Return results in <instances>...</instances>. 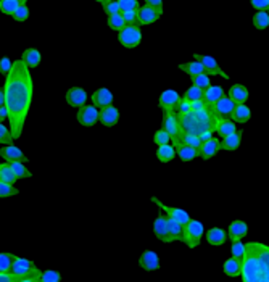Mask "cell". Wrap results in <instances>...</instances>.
Instances as JSON below:
<instances>
[{"instance_id": "cell-1", "label": "cell", "mask_w": 269, "mask_h": 282, "mask_svg": "<svg viewBox=\"0 0 269 282\" xmlns=\"http://www.w3.org/2000/svg\"><path fill=\"white\" fill-rule=\"evenodd\" d=\"M29 66L23 60H16L10 74L5 78V106L8 108V121L15 139H20L32 103V76Z\"/></svg>"}, {"instance_id": "cell-2", "label": "cell", "mask_w": 269, "mask_h": 282, "mask_svg": "<svg viewBox=\"0 0 269 282\" xmlns=\"http://www.w3.org/2000/svg\"><path fill=\"white\" fill-rule=\"evenodd\" d=\"M242 264L243 282H269V247L248 242Z\"/></svg>"}, {"instance_id": "cell-3", "label": "cell", "mask_w": 269, "mask_h": 282, "mask_svg": "<svg viewBox=\"0 0 269 282\" xmlns=\"http://www.w3.org/2000/svg\"><path fill=\"white\" fill-rule=\"evenodd\" d=\"M177 118L185 134H195L200 136L207 131L216 132L218 128V118L211 110V106L200 111H189V113H177Z\"/></svg>"}, {"instance_id": "cell-4", "label": "cell", "mask_w": 269, "mask_h": 282, "mask_svg": "<svg viewBox=\"0 0 269 282\" xmlns=\"http://www.w3.org/2000/svg\"><path fill=\"white\" fill-rule=\"evenodd\" d=\"M161 129H165L168 134L171 136V144L174 147L182 144V137H184V129L181 126V123H179L177 118V113L176 111H171V110H165L163 111V120H161Z\"/></svg>"}, {"instance_id": "cell-5", "label": "cell", "mask_w": 269, "mask_h": 282, "mask_svg": "<svg viewBox=\"0 0 269 282\" xmlns=\"http://www.w3.org/2000/svg\"><path fill=\"white\" fill-rule=\"evenodd\" d=\"M118 40L126 48H136L142 40L141 24H127L124 29H121L118 32Z\"/></svg>"}, {"instance_id": "cell-6", "label": "cell", "mask_w": 269, "mask_h": 282, "mask_svg": "<svg viewBox=\"0 0 269 282\" xmlns=\"http://www.w3.org/2000/svg\"><path fill=\"white\" fill-rule=\"evenodd\" d=\"M205 234V228L200 221L197 219H190L187 224L184 226V242L189 248L198 247L201 242V237Z\"/></svg>"}, {"instance_id": "cell-7", "label": "cell", "mask_w": 269, "mask_h": 282, "mask_svg": "<svg viewBox=\"0 0 269 282\" xmlns=\"http://www.w3.org/2000/svg\"><path fill=\"white\" fill-rule=\"evenodd\" d=\"M76 120L79 124L86 128H92L97 121H100V111L97 110L95 105H84L78 110Z\"/></svg>"}, {"instance_id": "cell-8", "label": "cell", "mask_w": 269, "mask_h": 282, "mask_svg": "<svg viewBox=\"0 0 269 282\" xmlns=\"http://www.w3.org/2000/svg\"><path fill=\"white\" fill-rule=\"evenodd\" d=\"M235 105L237 103H235L229 95H224L221 100H218L213 106H211V110H213L218 120H229V118H232Z\"/></svg>"}, {"instance_id": "cell-9", "label": "cell", "mask_w": 269, "mask_h": 282, "mask_svg": "<svg viewBox=\"0 0 269 282\" xmlns=\"http://www.w3.org/2000/svg\"><path fill=\"white\" fill-rule=\"evenodd\" d=\"M195 60L201 62V65L205 66V71L210 74V76H223L224 79H229V76L221 70V66L218 65L216 58L215 57H210V55H201V53H195L193 55Z\"/></svg>"}, {"instance_id": "cell-10", "label": "cell", "mask_w": 269, "mask_h": 282, "mask_svg": "<svg viewBox=\"0 0 269 282\" xmlns=\"http://www.w3.org/2000/svg\"><path fill=\"white\" fill-rule=\"evenodd\" d=\"M181 95L177 94V90L174 89H166L163 90L161 95H160V100H158V106L165 111V110H171V111H176L177 110V105L181 102Z\"/></svg>"}, {"instance_id": "cell-11", "label": "cell", "mask_w": 269, "mask_h": 282, "mask_svg": "<svg viewBox=\"0 0 269 282\" xmlns=\"http://www.w3.org/2000/svg\"><path fill=\"white\" fill-rule=\"evenodd\" d=\"M152 202L155 203V205H158L160 208L165 211L169 218H174L176 221H179L181 222V224H187V222H189L192 218H190V214L187 213V211H184V210H181V208H174V206H168V205H165L163 202H160L157 197H152Z\"/></svg>"}, {"instance_id": "cell-12", "label": "cell", "mask_w": 269, "mask_h": 282, "mask_svg": "<svg viewBox=\"0 0 269 282\" xmlns=\"http://www.w3.org/2000/svg\"><path fill=\"white\" fill-rule=\"evenodd\" d=\"M163 15V10H158V8L150 7V5H144L139 8V24L141 26H149V24L157 23Z\"/></svg>"}, {"instance_id": "cell-13", "label": "cell", "mask_w": 269, "mask_h": 282, "mask_svg": "<svg viewBox=\"0 0 269 282\" xmlns=\"http://www.w3.org/2000/svg\"><path fill=\"white\" fill-rule=\"evenodd\" d=\"M153 234L158 240L169 244V231H168V216L166 213H160L153 221Z\"/></svg>"}, {"instance_id": "cell-14", "label": "cell", "mask_w": 269, "mask_h": 282, "mask_svg": "<svg viewBox=\"0 0 269 282\" xmlns=\"http://www.w3.org/2000/svg\"><path fill=\"white\" fill-rule=\"evenodd\" d=\"M36 268V264L34 261H31V260H26V258H16L15 263H13V266H12V272L16 276V280L18 282H23V279L26 277L29 272Z\"/></svg>"}, {"instance_id": "cell-15", "label": "cell", "mask_w": 269, "mask_h": 282, "mask_svg": "<svg viewBox=\"0 0 269 282\" xmlns=\"http://www.w3.org/2000/svg\"><path fill=\"white\" fill-rule=\"evenodd\" d=\"M64 98H66V103L73 106V108H81L87 102V92L83 87H71L68 89Z\"/></svg>"}, {"instance_id": "cell-16", "label": "cell", "mask_w": 269, "mask_h": 282, "mask_svg": "<svg viewBox=\"0 0 269 282\" xmlns=\"http://www.w3.org/2000/svg\"><path fill=\"white\" fill-rule=\"evenodd\" d=\"M0 156H2L4 160H7L8 163H12V161H23V163H26L28 161V156L23 153L21 148L15 147L13 144L12 145H4L2 148H0Z\"/></svg>"}, {"instance_id": "cell-17", "label": "cell", "mask_w": 269, "mask_h": 282, "mask_svg": "<svg viewBox=\"0 0 269 282\" xmlns=\"http://www.w3.org/2000/svg\"><path fill=\"white\" fill-rule=\"evenodd\" d=\"M139 266H141L142 269H145V271H149V272L160 269V258H158V255L155 253L153 250H145L141 255V258H139Z\"/></svg>"}, {"instance_id": "cell-18", "label": "cell", "mask_w": 269, "mask_h": 282, "mask_svg": "<svg viewBox=\"0 0 269 282\" xmlns=\"http://www.w3.org/2000/svg\"><path fill=\"white\" fill-rule=\"evenodd\" d=\"M119 121V111L116 106L108 105L100 108V123L107 128H113Z\"/></svg>"}, {"instance_id": "cell-19", "label": "cell", "mask_w": 269, "mask_h": 282, "mask_svg": "<svg viewBox=\"0 0 269 282\" xmlns=\"http://www.w3.org/2000/svg\"><path fill=\"white\" fill-rule=\"evenodd\" d=\"M221 150V140H218L216 137H211L207 142H203L200 147V156L203 160H210L216 156V153Z\"/></svg>"}, {"instance_id": "cell-20", "label": "cell", "mask_w": 269, "mask_h": 282, "mask_svg": "<svg viewBox=\"0 0 269 282\" xmlns=\"http://www.w3.org/2000/svg\"><path fill=\"white\" fill-rule=\"evenodd\" d=\"M92 103L97 106V108H103V106H108L113 103V94L111 90L107 87H100L97 89L92 94Z\"/></svg>"}, {"instance_id": "cell-21", "label": "cell", "mask_w": 269, "mask_h": 282, "mask_svg": "<svg viewBox=\"0 0 269 282\" xmlns=\"http://www.w3.org/2000/svg\"><path fill=\"white\" fill-rule=\"evenodd\" d=\"M205 236H207V240H208V244L210 245H213V247H221L226 244V240H227V231L221 229V228H211L210 231L205 232Z\"/></svg>"}, {"instance_id": "cell-22", "label": "cell", "mask_w": 269, "mask_h": 282, "mask_svg": "<svg viewBox=\"0 0 269 282\" xmlns=\"http://www.w3.org/2000/svg\"><path fill=\"white\" fill-rule=\"evenodd\" d=\"M247 232H248L247 222L234 221V222H231L229 229H227V236H229V239L232 240V242H235V240H242L243 237H245Z\"/></svg>"}, {"instance_id": "cell-23", "label": "cell", "mask_w": 269, "mask_h": 282, "mask_svg": "<svg viewBox=\"0 0 269 282\" xmlns=\"http://www.w3.org/2000/svg\"><path fill=\"white\" fill-rule=\"evenodd\" d=\"M168 231H169V244L177 242V240H182L184 242V224H181V222L176 221L174 218L168 216Z\"/></svg>"}, {"instance_id": "cell-24", "label": "cell", "mask_w": 269, "mask_h": 282, "mask_svg": "<svg viewBox=\"0 0 269 282\" xmlns=\"http://www.w3.org/2000/svg\"><path fill=\"white\" fill-rule=\"evenodd\" d=\"M242 136H243L242 131H235L234 134L223 137L221 148H223V150H227V152L237 150V148L240 147V144H242Z\"/></svg>"}, {"instance_id": "cell-25", "label": "cell", "mask_w": 269, "mask_h": 282, "mask_svg": "<svg viewBox=\"0 0 269 282\" xmlns=\"http://www.w3.org/2000/svg\"><path fill=\"white\" fill-rule=\"evenodd\" d=\"M242 264H243L242 260H239V258H235V256H232V258H229V260L224 261L223 271H224L229 277L242 276Z\"/></svg>"}, {"instance_id": "cell-26", "label": "cell", "mask_w": 269, "mask_h": 282, "mask_svg": "<svg viewBox=\"0 0 269 282\" xmlns=\"http://www.w3.org/2000/svg\"><path fill=\"white\" fill-rule=\"evenodd\" d=\"M229 97L232 98L235 103L239 105V103H245L248 100L250 92H248V89L243 86V84H234L229 89Z\"/></svg>"}, {"instance_id": "cell-27", "label": "cell", "mask_w": 269, "mask_h": 282, "mask_svg": "<svg viewBox=\"0 0 269 282\" xmlns=\"http://www.w3.org/2000/svg\"><path fill=\"white\" fill-rule=\"evenodd\" d=\"M176 153H177V156L182 161H192L193 158L200 156V150H198V148H193V147L185 145V144L176 145Z\"/></svg>"}, {"instance_id": "cell-28", "label": "cell", "mask_w": 269, "mask_h": 282, "mask_svg": "<svg viewBox=\"0 0 269 282\" xmlns=\"http://www.w3.org/2000/svg\"><path fill=\"white\" fill-rule=\"evenodd\" d=\"M21 60L26 63L29 68H37V66L40 65V62H42V55H40V52L37 50V48H26V50L23 52V57Z\"/></svg>"}, {"instance_id": "cell-29", "label": "cell", "mask_w": 269, "mask_h": 282, "mask_svg": "<svg viewBox=\"0 0 269 282\" xmlns=\"http://www.w3.org/2000/svg\"><path fill=\"white\" fill-rule=\"evenodd\" d=\"M226 95L224 89L219 87V86H210L205 90V97H203V100H205L210 106H213L218 100H221V98Z\"/></svg>"}, {"instance_id": "cell-30", "label": "cell", "mask_w": 269, "mask_h": 282, "mask_svg": "<svg viewBox=\"0 0 269 282\" xmlns=\"http://www.w3.org/2000/svg\"><path fill=\"white\" fill-rule=\"evenodd\" d=\"M174 156H177L176 153V147L173 144H166V145H160L157 148V158L161 163H168V161H173Z\"/></svg>"}, {"instance_id": "cell-31", "label": "cell", "mask_w": 269, "mask_h": 282, "mask_svg": "<svg viewBox=\"0 0 269 282\" xmlns=\"http://www.w3.org/2000/svg\"><path fill=\"white\" fill-rule=\"evenodd\" d=\"M179 70L184 71L185 74H189V76H197V74L201 73H207L205 71V66L201 65V62L198 60H193V62H187V63H181L177 66Z\"/></svg>"}, {"instance_id": "cell-32", "label": "cell", "mask_w": 269, "mask_h": 282, "mask_svg": "<svg viewBox=\"0 0 269 282\" xmlns=\"http://www.w3.org/2000/svg\"><path fill=\"white\" fill-rule=\"evenodd\" d=\"M250 118H251V110L248 108V106H247L245 103L235 105V110H234V113H232V120H234L235 123L243 124V123H247Z\"/></svg>"}, {"instance_id": "cell-33", "label": "cell", "mask_w": 269, "mask_h": 282, "mask_svg": "<svg viewBox=\"0 0 269 282\" xmlns=\"http://www.w3.org/2000/svg\"><path fill=\"white\" fill-rule=\"evenodd\" d=\"M20 178L16 176L10 163H2L0 164V182H8V184H15Z\"/></svg>"}, {"instance_id": "cell-34", "label": "cell", "mask_w": 269, "mask_h": 282, "mask_svg": "<svg viewBox=\"0 0 269 282\" xmlns=\"http://www.w3.org/2000/svg\"><path fill=\"white\" fill-rule=\"evenodd\" d=\"M237 131V128H235V121L232 118L229 120H219L218 121V128H216V132L221 137H226V136H231L234 134V132Z\"/></svg>"}, {"instance_id": "cell-35", "label": "cell", "mask_w": 269, "mask_h": 282, "mask_svg": "<svg viewBox=\"0 0 269 282\" xmlns=\"http://www.w3.org/2000/svg\"><path fill=\"white\" fill-rule=\"evenodd\" d=\"M21 5H24L23 0H0V12L4 15L13 16V13L18 10Z\"/></svg>"}, {"instance_id": "cell-36", "label": "cell", "mask_w": 269, "mask_h": 282, "mask_svg": "<svg viewBox=\"0 0 269 282\" xmlns=\"http://www.w3.org/2000/svg\"><path fill=\"white\" fill-rule=\"evenodd\" d=\"M253 26L259 31H264L269 28V12L267 10H259L253 15Z\"/></svg>"}, {"instance_id": "cell-37", "label": "cell", "mask_w": 269, "mask_h": 282, "mask_svg": "<svg viewBox=\"0 0 269 282\" xmlns=\"http://www.w3.org/2000/svg\"><path fill=\"white\" fill-rule=\"evenodd\" d=\"M107 21H108V26L113 29V31H121L124 29L127 24H126V20L123 13H116V15H111V16H107Z\"/></svg>"}, {"instance_id": "cell-38", "label": "cell", "mask_w": 269, "mask_h": 282, "mask_svg": "<svg viewBox=\"0 0 269 282\" xmlns=\"http://www.w3.org/2000/svg\"><path fill=\"white\" fill-rule=\"evenodd\" d=\"M16 258H18V256L13 253H0V272L10 271Z\"/></svg>"}, {"instance_id": "cell-39", "label": "cell", "mask_w": 269, "mask_h": 282, "mask_svg": "<svg viewBox=\"0 0 269 282\" xmlns=\"http://www.w3.org/2000/svg\"><path fill=\"white\" fill-rule=\"evenodd\" d=\"M205 97V90L197 87V86H190L189 89L185 90V94H184V98H187L189 102H195V100H201V98Z\"/></svg>"}, {"instance_id": "cell-40", "label": "cell", "mask_w": 269, "mask_h": 282, "mask_svg": "<svg viewBox=\"0 0 269 282\" xmlns=\"http://www.w3.org/2000/svg\"><path fill=\"white\" fill-rule=\"evenodd\" d=\"M190 81H192L193 86H197V87H200L203 90H207L211 86L208 73H201V74H197V76H190Z\"/></svg>"}, {"instance_id": "cell-41", "label": "cell", "mask_w": 269, "mask_h": 282, "mask_svg": "<svg viewBox=\"0 0 269 282\" xmlns=\"http://www.w3.org/2000/svg\"><path fill=\"white\" fill-rule=\"evenodd\" d=\"M10 164H12L13 171L16 173V176H18L20 179H28V178L32 176V173L26 166H24L23 161H12Z\"/></svg>"}, {"instance_id": "cell-42", "label": "cell", "mask_w": 269, "mask_h": 282, "mask_svg": "<svg viewBox=\"0 0 269 282\" xmlns=\"http://www.w3.org/2000/svg\"><path fill=\"white\" fill-rule=\"evenodd\" d=\"M13 132L10 128L4 126V123L0 124V142H2V145H12L13 144Z\"/></svg>"}, {"instance_id": "cell-43", "label": "cell", "mask_w": 269, "mask_h": 282, "mask_svg": "<svg viewBox=\"0 0 269 282\" xmlns=\"http://www.w3.org/2000/svg\"><path fill=\"white\" fill-rule=\"evenodd\" d=\"M245 250H247V245L242 244V240H235L232 242V247H231V253L235 258H239L243 261V256H245Z\"/></svg>"}, {"instance_id": "cell-44", "label": "cell", "mask_w": 269, "mask_h": 282, "mask_svg": "<svg viewBox=\"0 0 269 282\" xmlns=\"http://www.w3.org/2000/svg\"><path fill=\"white\" fill-rule=\"evenodd\" d=\"M20 190L16 189L13 184H8V182H0V197L7 198V197H13V195H18Z\"/></svg>"}, {"instance_id": "cell-45", "label": "cell", "mask_w": 269, "mask_h": 282, "mask_svg": "<svg viewBox=\"0 0 269 282\" xmlns=\"http://www.w3.org/2000/svg\"><path fill=\"white\" fill-rule=\"evenodd\" d=\"M153 142L157 144L158 147L160 145H166V144L171 142V136L168 134L165 129H158L157 132H155V136H153Z\"/></svg>"}, {"instance_id": "cell-46", "label": "cell", "mask_w": 269, "mask_h": 282, "mask_svg": "<svg viewBox=\"0 0 269 282\" xmlns=\"http://www.w3.org/2000/svg\"><path fill=\"white\" fill-rule=\"evenodd\" d=\"M60 280H61V274L53 269L42 271V276H40V282H60Z\"/></svg>"}, {"instance_id": "cell-47", "label": "cell", "mask_w": 269, "mask_h": 282, "mask_svg": "<svg viewBox=\"0 0 269 282\" xmlns=\"http://www.w3.org/2000/svg\"><path fill=\"white\" fill-rule=\"evenodd\" d=\"M102 7H103V12H105V15H107V16L121 13V7H119V2H118V0H111V2L102 4Z\"/></svg>"}, {"instance_id": "cell-48", "label": "cell", "mask_w": 269, "mask_h": 282, "mask_svg": "<svg viewBox=\"0 0 269 282\" xmlns=\"http://www.w3.org/2000/svg\"><path fill=\"white\" fill-rule=\"evenodd\" d=\"M29 18V8H28V5L24 4V5H21L18 10H16L15 13H13V20L15 21H18V23H23V21H26Z\"/></svg>"}, {"instance_id": "cell-49", "label": "cell", "mask_w": 269, "mask_h": 282, "mask_svg": "<svg viewBox=\"0 0 269 282\" xmlns=\"http://www.w3.org/2000/svg\"><path fill=\"white\" fill-rule=\"evenodd\" d=\"M182 144L190 145V147L198 148V150H200V147H201L203 142L200 140V137H198V136H195V134H184V137H182Z\"/></svg>"}, {"instance_id": "cell-50", "label": "cell", "mask_w": 269, "mask_h": 282, "mask_svg": "<svg viewBox=\"0 0 269 282\" xmlns=\"http://www.w3.org/2000/svg\"><path fill=\"white\" fill-rule=\"evenodd\" d=\"M121 12H129V10H139L141 8V4L139 0H118Z\"/></svg>"}, {"instance_id": "cell-51", "label": "cell", "mask_w": 269, "mask_h": 282, "mask_svg": "<svg viewBox=\"0 0 269 282\" xmlns=\"http://www.w3.org/2000/svg\"><path fill=\"white\" fill-rule=\"evenodd\" d=\"M13 63H15V62H12L8 57H4L2 60H0V74L7 78L8 74H10L12 68H13Z\"/></svg>"}, {"instance_id": "cell-52", "label": "cell", "mask_w": 269, "mask_h": 282, "mask_svg": "<svg viewBox=\"0 0 269 282\" xmlns=\"http://www.w3.org/2000/svg\"><path fill=\"white\" fill-rule=\"evenodd\" d=\"M126 20V24H139V10H129V12H121Z\"/></svg>"}, {"instance_id": "cell-53", "label": "cell", "mask_w": 269, "mask_h": 282, "mask_svg": "<svg viewBox=\"0 0 269 282\" xmlns=\"http://www.w3.org/2000/svg\"><path fill=\"white\" fill-rule=\"evenodd\" d=\"M189 111H192V103L187 100V98H181V102H179V105H177V110H176V113H189Z\"/></svg>"}, {"instance_id": "cell-54", "label": "cell", "mask_w": 269, "mask_h": 282, "mask_svg": "<svg viewBox=\"0 0 269 282\" xmlns=\"http://www.w3.org/2000/svg\"><path fill=\"white\" fill-rule=\"evenodd\" d=\"M251 7H253L256 12H259V10L269 12V0H251Z\"/></svg>"}, {"instance_id": "cell-55", "label": "cell", "mask_w": 269, "mask_h": 282, "mask_svg": "<svg viewBox=\"0 0 269 282\" xmlns=\"http://www.w3.org/2000/svg\"><path fill=\"white\" fill-rule=\"evenodd\" d=\"M190 103H192V111H200V110H205V108H208V106H210L205 100H203V98H201V100L190 102Z\"/></svg>"}, {"instance_id": "cell-56", "label": "cell", "mask_w": 269, "mask_h": 282, "mask_svg": "<svg viewBox=\"0 0 269 282\" xmlns=\"http://www.w3.org/2000/svg\"><path fill=\"white\" fill-rule=\"evenodd\" d=\"M0 282H18V280H16V276L12 271H7V272H0Z\"/></svg>"}, {"instance_id": "cell-57", "label": "cell", "mask_w": 269, "mask_h": 282, "mask_svg": "<svg viewBox=\"0 0 269 282\" xmlns=\"http://www.w3.org/2000/svg\"><path fill=\"white\" fill-rule=\"evenodd\" d=\"M145 4L158 8V10H163V0H145Z\"/></svg>"}, {"instance_id": "cell-58", "label": "cell", "mask_w": 269, "mask_h": 282, "mask_svg": "<svg viewBox=\"0 0 269 282\" xmlns=\"http://www.w3.org/2000/svg\"><path fill=\"white\" fill-rule=\"evenodd\" d=\"M8 116H10V113H8V108L5 105L0 106V121L4 123V120H8Z\"/></svg>"}, {"instance_id": "cell-59", "label": "cell", "mask_w": 269, "mask_h": 282, "mask_svg": "<svg viewBox=\"0 0 269 282\" xmlns=\"http://www.w3.org/2000/svg\"><path fill=\"white\" fill-rule=\"evenodd\" d=\"M201 142H207V140H210L211 137H213V131H207V132H203V134L198 136Z\"/></svg>"}, {"instance_id": "cell-60", "label": "cell", "mask_w": 269, "mask_h": 282, "mask_svg": "<svg viewBox=\"0 0 269 282\" xmlns=\"http://www.w3.org/2000/svg\"><path fill=\"white\" fill-rule=\"evenodd\" d=\"M2 105H5V90H4V87L0 89V106Z\"/></svg>"}, {"instance_id": "cell-61", "label": "cell", "mask_w": 269, "mask_h": 282, "mask_svg": "<svg viewBox=\"0 0 269 282\" xmlns=\"http://www.w3.org/2000/svg\"><path fill=\"white\" fill-rule=\"evenodd\" d=\"M97 2H100V4H107V2H111V0H97Z\"/></svg>"}, {"instance_id": "cell-62", "label": "cell", "mask_w": 269, "mask_h": 282, "mask_svg": "<svg viewBox=\"0 0 269 282\" xmlns=\"http://www.w3.org/2000/svg\"><path fill=\"white\" fill-rule=\"evenodd\" d=\"M23 2H24V4H26V2H28V0H23Z\"/></svg>"}]
</instances>
